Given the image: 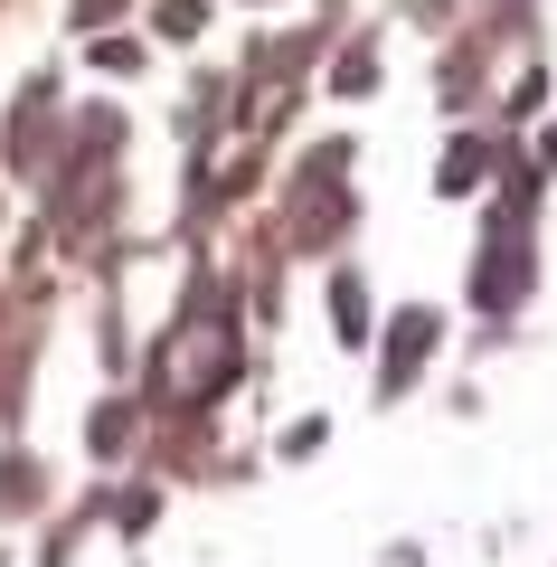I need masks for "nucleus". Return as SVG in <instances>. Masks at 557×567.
<instances>
[{
    "label": "nucleus",
    "instance_id": "obj_1",
    "mask_svg": "<svg viewBox=\"0 0 557 567\" xmlns=\"http://www.w3.org/2000/svg\"><path fill=\"white\" fill-rule=\"evenodd\" d=\"M425 341H435V322H425V312H406V331L388 341V379H406V369L425 360Z\"/></svg>",
    "mask_w": 557,
    "mask_h": 567
}]
</instances>
